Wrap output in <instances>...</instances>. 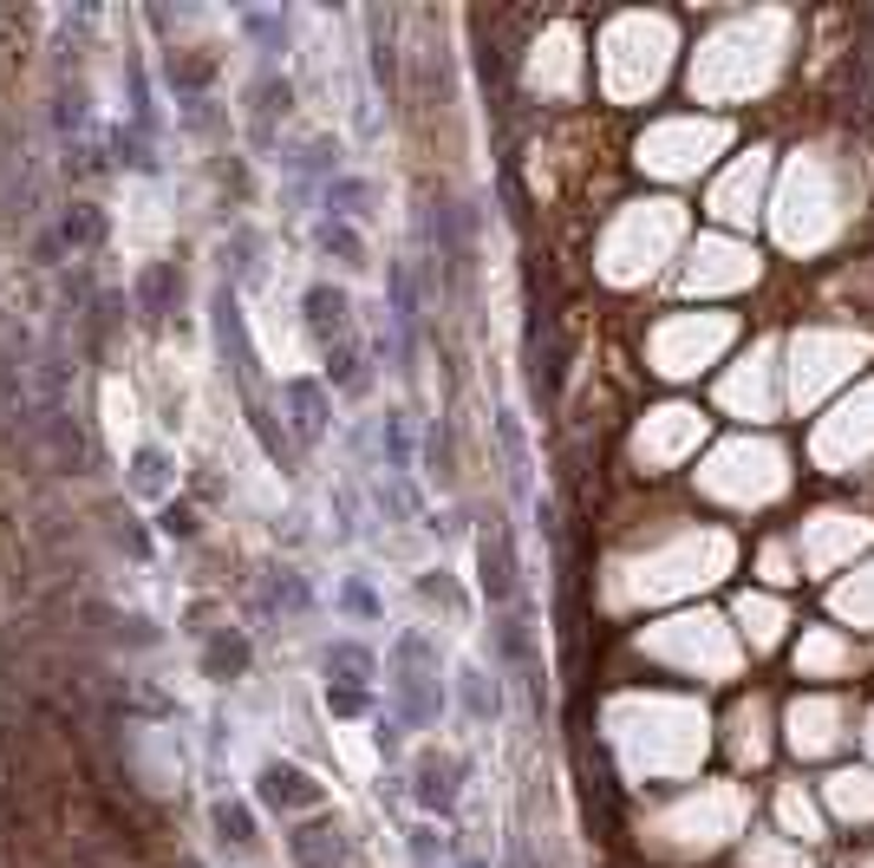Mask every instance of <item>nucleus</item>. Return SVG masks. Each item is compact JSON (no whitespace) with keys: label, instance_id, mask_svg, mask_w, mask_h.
Returning a JSON list of instances; mask_svg holds the SVG:
<instances>
[{"label":"nucleus","instance_id":"nucleus-1","mask_svg":"<svg viewBox=\"0 0 874 868\" xmlns=\"http://www.w3.org/2000/svg\"><path fill=\"white\" fill-rule=\"evenodd\" d=\"M216 347H222V360L235 366V385L248 392L255 385V347H248V327H242V307H235L228 282L216 288Z\"/></svg>","mask_w":874,"mask_h":868},{"label":"nucleus","instance_id":"nucleus-2","mask_svg":"<svg viewBox=\"0 0 874 868\" xmlns=\"http://www.w3.org/2000/svg\"><path fill=\"white\" fill-rule=\"evenodd\" d=\"M262 803L281 809V816H294V809H313V803H320V784H313L300 764H268V771H262Z\"/></svg>","mask_w":874,"mask_h":868},{"label":"nucleus","instance_id":"nucleus-3","mask_svg":"<svg viewBox=\"0 0 874 868\" xmlns=\"http://www.w3.org/2000/svg\"><path fill=\"white\" fill-rule=\"evenodd\" d=\"M131 300H138L145 320H170L177 300H183V268H177V262H150L145 275H138V294H131Z\"/></svg>","mask_w":874,"mask_h":868},{"label":"nucleus","instance_id":"nucleus-4","mask_svg":"<svg viewBox=\"0 0 874 868\" xmlns=\"http://www.w3.org/2000/svg\"><path fill=\"white\" fill-rule=\"evenodd\" d=\"M288 849L300 868H340L347 862V829L340 823H307V829L288 836Z\"/></svg>","mask_w":874,"mask_h":868},{"label":"nucleus","instance_id":"nucleus-5","mask_svg":"<svg viewBox=\"0 0 874 868\" xmlns=\"http://www.w3.org/2000/svg\"><path fill=\"white\" fill-rule=\"evenodd\" d=\"M248 659H255V647H248V634H242V627H216V634L203 641V673H210L216 686L242 679V673H248Z\"/></svg>","mask_w":874,"mask_h":868},{"label":"nucleus","instance_id":"nucleus-6","mask_svg":"<svg viewBox=\"0 0 874 868\" xmlns=\"http://www.w3.org/2000/svg\"><path fill=\"white\" fill-rule=\"evenodd\" d=\"M281 399H288V412H294V437H300V444H313V437L327 432L333 405H327V392H320L313 379H288V385H281Z\"/></svg>","mask_w":874,"mask_h":868},{"label":"nucleus","instance_id":"nucleus-7","mask_svg":"<svg viewBox=\"0 0 874 868\" xmlns=\"http://www.w3.org/2000/svg\"><path fill=\"white\" fill-rule=\"evenodd\" d=\"M300 307H307V327H313V340L333 353V340H347V294L320 282V288L300 294Z\"/></svg>","mask_w":874,"mask_h":868},{"label":"nucleus","instance_id":"nucleus-8","mask_svg":"<svg viewBox=\"0 0 874 868\" xmlns=\"http://www.w3.org/2000/svg\"><path fill=\"white\" fill-rule=\"evenodd\" d=\"M163 78H170V92L196 112L203 105V92H210V78H216V60H203V53H163Z\"/></svg>","mask_w":874,"mask_h":868},{"label":"nucleus","instance_id":"nucleus-9","mask_svg":"<svg viewBox=\"0 0 874 868\" xmlns=\"http://www.w3.org/2000/svg\"><path fill=\"white\" fill-rule=\"evenodd\" d=\"M477 562H483V588H490V601H510L515 594V555H510V536H503V529H483Z\"/></svg>","mask_w":874,"mask_h":868},{"label":"nucleus","instance_id":"nucleus-10","mask_svg":"<svg viewBox=\"0 0 874 868\" xmlns=\"http://www.w3.org/2000/svg\"><path fill=\"white\" fill-rule=\"evenodd\" d=\"M60 242L73 248V262L98 255V248H105V210H98V203H73V210L60 216Z\"/></svg>","mask_w":874,"mask_h":868},{"label":"nucleus","instance_id":"nucleus-11","mask_svg":"<svg viewBox=\"0 0 874 868\" xmlns=\"http://www.w3.org/2000/svg\"><path fill=\"white\" fill-rule=\"evenodd\" d=\"M333 679H340V686H365V679H372V653H365L360 641H333V647H327V686H333Z\"/></svg>","mask_w":874,"mask_h":868},{"label":"nucleus","instance_id":"nucleus-12","mask_svg":"<svg viewBox=\"0 0 874 868\" xmlns=\"http://www.w3.org/2000/svg\"><path fill=\"white\" fill-rule=\"evenodd\" d=\"M450 777H457L450 758H425V764H418V803H425V809H450V803H457V784H450Z\"/></svg>","mask_w":874,"mask_h":868},{"label":"nucleus","instance_id":"nucleus-13","mask_svg":"<svg viewBox=\"0 0 874 868\" xmlns=\"http://www.w3.org/2000/svg\"><path fill=\"white\" fill-rule=\"evenodd\" d=\"M111 157H118V170H157V150L138 125H118L111 131Z\"/></svg>","mask_w":874,"mask_h":868},{"label":"nucleus","instance_id":"nucleus-14","mask_svg":"<svg viewBox=\"0 0 874 868\" xmlns=\"http://www.w3.org/2000/svg\"><path fill=\"white\" fill-rule=\"evenodd\" d=\"M288 78H262V85H255V138H268V125H275V118H281V112H288Z\"/></svg>","mask_w":874,"mask_h":868},{"label":"nucleus","instance_id":"nucleus-15","mask_svg":"<svg viewBox=\"0 0 874 868\" xmlns=\"http://www.w3.org/2000/svg\"><path fill=\"white\" fill-rule=\"evenodd\" d=\"M320 248H327V255H340V262H347V268H365V242H360V229H347V222H320Z\"/></svg>","mask_w":874,"mask_h":868},{"label":"nucleus","instance_id":"nucleus-16","mask_svg":"<svg viewBox=\"0 0 874 868\" xmlns=\"http://www.w3.org/2000/svg\"><path fill=\"white\" fill-rule=\"evenodd\" d=\"M216 836L228 849H255V816L242 803H216Z\"/></svg>","mask_w":874,"mask_h":868},{"label":"nucleus","instance_id":"nucleus-17","mask_svg":"<svg viewBox=\"0 0 874 868\" xmlns=\"http://www.w3.org/2000/svg\"><path fill=\"white\" fill-rule=\"evenodd\" d=\"M365 203H372V190H365L360 177L327 183V210H333V222H340V216H365Z\"/></svg>","mask_w":874,"mask_h":868},{"label":"nucleus","instance_id":"nucleus-18","mask_svg":"<svg viewBox=\"0 0 874 868\" xmlns=\"http://www.w3.org/2000/svg\"><path fill=\"white\" fill-rule=\"evenodd\" d=\"M157 529H163V536H177V542H190V536H196L203 522H196V509H190V504H163Z\"/></svg>","mask_w":874,"mask_h":868},{"label":"nucleus","instance_id":"nucleus-19","mask_svg":"<svg viewBox=\"0 0 874 868\" xmlns=\"http://www.w3.org/2000/svg\"><path fill=\"white\" fill-rule=\"evenodd\" d=\"M242 27H248V33H262V46H268V60H275L281 46H288V20H275V13H248Z\"/></svg>","mask_w":874,"mask_h":868},{"label":"nucleus","instance_id":"nucleus-20","mask_svg":"<svg viewBox=\"0 0 874 868\" xmlns=\"http://www.w3.org/2000/svg\"><path fill=\"white\" fill-rule=\"evenodd\" d=\"M463 699H470V719H490L497 712V692L483 686V673H463Z\"/></svg>","mask_w":874,"mask_h":868},{"label":"nucleus","instance_id":"nucleus-21","mask_svg":"<svg viewBox=\"0 0 874 868\" xmlns=\"http://www.w3.org/2000/svg\"><path fill=\"white\" fill-rule=\"evenodd\" d=\"M131 484H138V490H157V484H163V451H138V457H131Z\"/></svg>","mask_w":874,"mask_h":868},{"label":"nucleus","instance_id":"nucleus-22","mask_svg":"<svg viewBox=\"0 0 874 868\" xmlns=\"http://www.w3.org/2000/svg\"><path fill=\"white\" fill-rule=\"evenodd\" d=\"M327 706H333L340 719H360L365 712V686H327Z\"/></svg>","mask_w":874,"mask_h":868},{"label":"nucleus","instance_id":"nucleus-23","mask_svg":"<svg viewBox=\"0 0 874 868\" xmlns=\"http://www.w3.org/2000/svg\"><path fill=\"white\" fill-rule=\"evenodd\" d=\"M418 594H425V601H437V607H450V614L463 607V594L450 588V575H425V581H418Z\"/></svg>","mask_w":874,"mask_h":868},{"label":"nucleus","instance_id":"nucleus-24","mask_svg":"<svg viewBox=\"0 0 874 868\" xmlns=\"http://www.w3.org/2000/svg\"><path fill=\"white\" fill-rule=\"evenodd\" d=\"M300 163H307V170H327V163H340V145H333V138H313V145L300 150Z\"/></svg>","mask_w":874,"mask_h":868},{"label":"nucleus","instance_id":"nucleus-25","mask_svg":"<svg viewBox=\"0 0 874 868\" xmlns=\"http://www.w3.org/2000/svg\"><path fill=\"white\" fill-rule=\"evenodd\" d=\"M340 601H347V607H353V614H379V601H372V594H365L360 581H353V588H347V594H340Z\"/></svg>","mask_w":874,"mask_h":868}]
</instances>
